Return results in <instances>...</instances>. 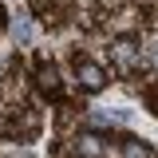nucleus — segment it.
Instances as JSON below:
<instances>
[{
	"label": "nucleus",
	"instance_id": "nucleus-1",
	"mask_svg": "<svg viewBox=\"0 0 158 158\" xmlns=\"http://www.w3.org/2000/svg\"><path fill=\"white\" fill-rule=\"evenodd\" d=\"M75 75H79V87H83V91H99V87L107 83V71H103L99 63H87V59L75 63Z\"/></svg>",
	"mask_w": 158,
	"mask_h": 158
},
{
	"label": "nucleus",
	"instance_id": "nucleus-2",
	"mask_svg": "<svg viewBox=\"0 0 158 158\" xmlns=\"http://www.w3.org/2000/svg\"><path fill=\"white\" fill-rule=\"evenodd\" d=\"M75 150H79L83 158H99V154H103V138H99V135H79Z\"/></svg>",
	"mask_w": 158,
	"mask_h": 158
},
{
	"label": "nucleus",
	"instance_id": "nucleus-3",
	"mask_svg": "<svg viewBox=\"0 0 158 158\" xmlns=\"http://www.w3.org/2000/svg\"><path fill=\"white\" fill-rule=\"evenodd\" d=\"M115 59H118V67H135V59H138L135 44H131V40H118L115 44Z\"/></svg>",
	"mask_w": 158,
	"mask_h": 158
},
{
	"label": "nucleus",
	"instance_id": "nucleus-4",
	"mask_svg": "<svg viewBox=\"0 0 158 158\" xmlns=\"http://www.w3.org/2000/svg\"><path fill=\"white\" fill-rule=\"evenodd\" d=\"M127 158H150V150L142 142H127Z\"/></svg>",
	"mask_w": 158,
	"mask_h": 158
},
{
	"label": "nucleus",
	"instance_id": "nucleus-5",
	"mask_svg": "<svg viewBox=\"0 0 158 158\" xmlns=\"http://www.w3.org/2000/svg\"><path fill=\"white\" fill-rule=\"evenodd\" d=\"M40 83H44L48 91H56V71H52V67H40Z\"/></svg>",
	"mask_w": 158,
	"mask_h": 158
}]
</instances>
